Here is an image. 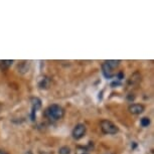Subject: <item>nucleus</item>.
Returning a JSON list of instances; mask_svg holds the SVG:
<instances>
[{
    "label": "nucleus",
    "instance_id": "nucleus-11",
    "mask_svg": "<svg viewBox=\"0 0 154 154\" xmlns=\"http://www.w3.org/2000/svg\"><path fill=\"white\" fill-rule=\"evenodd\" d=\"M28 68H29V63H27V62H22L20 65H18V71L21 74L26 72L28 71Z\"/></svg>",
    "mask_w": 154,
    "mask_h": 154
},
{
    "label": "nucleus",
    "instance_id": "nucleus-16",
    "mask_svg": "<svg viewBox=\"0 0 154 154\" xmlns=\"http://www.w3.org/2000/svg\"><path fill=\"white\" fill-rule=\"evenodd\" d=\"M0 154H5V152H4L3 150H1V149H0Z\"/></svg>",
    "mask_w": 154,
    "mask_h": 154
},
{
    "label": "nucleus",
    "instance_id": "nucleus-14",
    "mask_svg": "<svg viewBox=\"0 0 154 154\" xmlns=\"http://www.w3.org/2000/svg\"><path fill=\"white\" fill-rule=\"evenodd\" d=\"M116 75L118 77V80H122V79H123V72H120L118 75Z\"/></svg>",
    "mask_w": 154,
    "mask_h": 154
},
{
    "label": "nucleus",
    "instance_id": "nucleus-1",
    "mask_svg": "<svg viewBox=\"0 0 154 154\" xmlns=\"http://www.w3.org/2000/svg\"><path fill=\"white\" fill-rule=\"evenodd\" d=\"M43 115L46 119L51 121H57L63 119L65 116V110L62 106L57 105V104H53V105L48 106V108L45 110Z\"/></svg>",
    "mask_w": 154,
    "mask_h": 154
},
{
    "label": "nucleus",
    "instance_id": "nucleus-17",
    "mask_svg": "<svg viewBox=\"0 0 154 154\" xmlns=\"http://www.w3.org/2000/svg\"><path fill=\"white\" fill-rule=\"evenodd\" d=\"M83 154H87V153H83Z\"/></svg>",
    "mask_w": 154,
    "mask_h": 154
},
{
    "label": "nucleus",
    "instance_id": "nucleus-2",
    "mask_svg": "<svg viewBox=\"0 0 154 154\" xmlns=\"http://www.w3.org/2000/svg\"><path fill=\"white\" fill-rule=\"evenodd\" d=\"M100 126H101L102 132H103L104 134L114 135L119 131V128L117 127V125L109 120H102L100 122Z\"/></svg>",
    "mask_w": 154,
    "mask_h": 154
},
{
    "label": "nucleus",
    "instance_id": "nucleus-15",
    "mask_svg": "<svg viewBox=\"0 0 154 154\" xmlns=\"http://www.w3.org/2000/svg\"><path fill=\"white\" fill-rule=\"evenodd\" d=\"M118 85H120V83H119V82H113L111 84V86L113 87V88H114V86H118Z\"/></svg>",
    "mask_w": 154,
    "mask_h": 154
},
{
    "label": "nucleus",
    "instance_id": "nucleus-8",
    "mask_svg": "<svg viewBox=\"0 0 154 154\" xmlns=\"http://www.w3.org/2000/svg\"><path fill=\"white\" fill-rule=\"evenodd\" d=\"M102 69H103V74H104V75H105L106 78H108V79H111V78L115 77V75H116V74L114 72V71L110 69L109 66H107L105 63H103V65H102Z\"/></svg>",
    "mask_w": 154,
    "mask_h": 154
},
{
    "label": "nucleus",
    "instance_id": "nucleus-5",
    "mask_svg": "<svg viewBox=\"0 0 154 154\" xmlns=\"http://www.w3.org/2000/svg\"><path fill=\"white\" fill-rule=\"evenodd\" d=\"M128 110H129V112L131 113V114L139 115V114H141V113L144 112L145 107L143 105H141V104H132V105L129 106Z\"/></svg>",
    "mask_w": 154,
    "mask_h": 154
},
{
    "label": "nucleus",
    "instance_id": "nucleus-6",
    "mask_svg": "<svg viewBox=\"0 0 154 154\" xmlns=\"http://www.w3.org/2000/svg\"><path fill=\"white\" fill-rule=\"evenodd\" d=\"M49 85H51V79L46 75L40 77L38 80V87L40 89H48Z\"/></svg>",
    "mask_w": 154,
    "mask_h": 154
},
{
    "label": "nucleus",
    "instance_id": "nucleus-9",
    "mask_svg": "<svg viewBox=\"0 0 154 154\" xmlns=\"http://www.w3.org/2000/svg\"><path fill=\"white\" fill-rule=\"evenodd\" d=\"M13 60H0V69L2 71H5V69H8L12 66Z\"/></svg>",
    "mask_w": 154,
    "mask_h": 154
},
{
    "label": "nucleus",
    "instance_id": "nucleus-13",
    "mask_svg": "<svg viewBox=\"0 0 154 154\" xmlns=\"http://www.w3.org/2000/svg\"><path fill=\"white\" fill-rule=\"evenodd\" d=\"M59 154H71V148L68 146H63L59 149Z\"/></svg>",
    "mask_w": 154,
    "mask_h": 154
},
{
    "label": "nucleus",
    "instance_id": "nucleus-12",
    "mask_svg": "<svg viewBox=\"0 0 154 154\" xmlns=\"http://www.w3.org/2000/svg\"><path fill=\"white\" fill-rule=\"evenodd\" d=\"M140 124H141V126H142V127H148V126L150 125V119L148 118V117H143V118H141Z\"/></svg>",
    "mask_w": 154,
    "mask_h": 154
},
{
    "label": "nucleus",
    "instance_id": "nucleus-3",
    "mask_svg": "<svg viewBox=\"0 0 154 154\" xmlns=\"http://www.w3.org/2000/svg\"><path fill=\"white\" fill-rule=\"evenodd\" d=\"M86 131H87V127L85 124H78L74 129H72V138L75 139V140H79V139L83 138L84 136L86 134Z\"/></svg>",
    "mask_w": 154,
    "mask_h": 154
},
{
    "label": "nucleus",
    "instance_id": "nucleus-7",
    "mask_svg": "<svg viewBox=\"0 0 154 154\" xmlns=\"http://www.w3.org/2000/svg\"><path fill=\"white\" fill-rule=\"evenodd\" d=\"M141 81V75L138 72H135L134 74L131 75L130 79L128 80V85L133 86V85H137L138 83H140Z\"/></svg>",
    "mask_w": 154,
    "mask_h": 154
},
{
    "label": "nucleus",
    "instance_id": "nucleus-10",
    "mask_svg": "<svg viewBox=\"0 0 154 154\" xmlns=\"http://www.w3.org/2000/svg\"><path fill=\"white\" fill-rule=\"evenodd\" d=\"M106 63L107 66H109L110 69H113L114 71L115 69H117L118 66H119V65H120V60H106V62H104Z\"/></svg>",
    "mask_w": 154,
    "mask_h": 154
},
{
    "label": "nucleus",
    "instance_id": "nucleus-4",
    "mask_svg": "<svg viewBox=\"0 0 154 154\" xmlns=\"http://www.w3.org/2000/svg\"><path fill=\"white\" fill-rule=\"evenodd\" d=\"M31 104H32V109H31V120H35V112L42 107V100L38 98L31 99Z\"/></svg>",
    "mask_w": 154,
    "mask_h": 154
}]
</instances>
